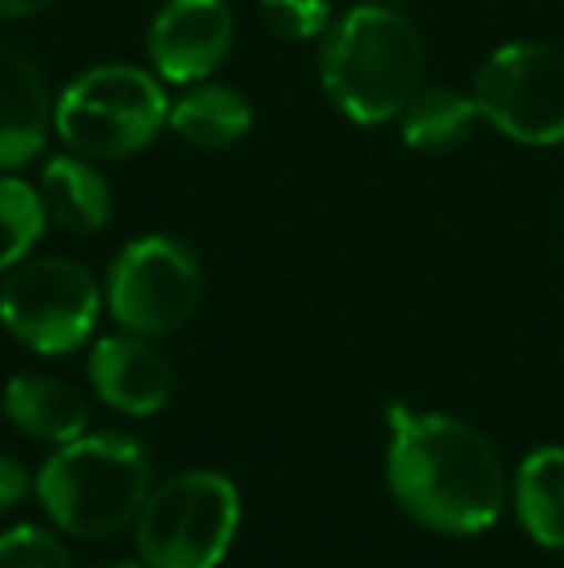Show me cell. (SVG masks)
Masks as SVG:
<instances>
[{
    "label": "cell",
    "instance_id": "obj_5",
    "mask_svg": "<svg viewBox=\"0 0 564 568\" xmlns=\"http://www.w3.org/2000/svg\"><path fill=\"white\" fill-rule=\"evenodd\" d=\"M240 526V491L225 471L171 476L136 515V549L151 568H217Z\"/></svg>",
    "mask_w": 564,
    "mask_h": 568
},
{
    "label": "cell",
    "instance_id": "obj_18",
    "mask_svg": "<svg viewBox=\"0 0 564 568\" xmlns=\"http://www.w3.org/2000/svg\"><path fill=\"white\" fill-rule=\"evenodd\" d=\"M0 568H74V561L51 530L12 526L0 534Z\"/></svg>",
    "mask_w": 564,
    "mask_h": 568
},
{
    "label": "cell",
    "instance_id": "obj_19",
    "mask_svg": "<svg viewBox=\"0 0 564 568\" xmlns=\"http://www.w3.org/2000/svg\"><path fill=\"white\" fill-rule=\"evenodd\" d=\"M267 28L279 31L283 39H314L325 36L332 23L329 0H259Z\"/></svg>",
    "mask_w": 564,
    "mask_h": 568
},
{
    "label": "cell",
    "instance_id": "obj_1",
    "mask_svg": "<svg viewBox=\"0 0 564 568\" xmlns=\"http://www.w3.org/2000/svg\"><path fill=\"white\" fill-rule=\"evenodd\" d=\"M387 487L418 526L472 538L503 515V464L491 442L452 414L391 406Z\"/></svg>",
    "mask_w": 564,
    "mask_h": 568
},
{
    "label": "cell",
    "instance_id": "obj_21",
    "mask_svg": "<svg viewBox=\"0 0 564 568\" xmlns=\"http://www.w3.org/2000/svg\"><path fill=\"white\" fill-rule=\"evenodd\" d=\"M59 0H0V20H23V16L47 12Z\"/></svg>",
    "mask_w": 564,
    "mask_h": 568
},
{
    "label": "cell",
    "instance_id": "obj_16",
    "mask_svg": "<svg viewBox=\"0 0 564 568\" xmlns=\"http://www.w3.org/2000/svg\"><path fill=\"white\" fill-rule=\"evenodd\" d=\"M402 140L422 155H444L472 135L480 109L472 98L457 90H418L414 101L402 109Z\"/></svg>",
    "mask_w": 564,
    "mask_h": 568
},
{
    "label": "cell",
    "instance_id": "obj_22",
    "mask_svg": "<svg viewBox=\"0 0 564 568\" xmlns=\"http://www.w3.org/2000/svg\"><path fill=\"white\" fill-rule=\"evenodd\" d=\"M101 568H151V565H143V561H113V565H101Z\"/></svg>",
    "mask_w": 564,
    "mask_h": 568
},
{
    "label": "cell",
    "instance_id": "obj_6",
    "mask_svg": "<svg viewBox=\"0 0 564 568\" xmlns=\"http://www.w3.org/2000/svg\"><path fill=\"white\" fill-rule=\"evenodd\" d=\"M202 294V260L186 240L166 232L124 244L105 278V302L116 325L151 341L178 333L197 314Z\"/></svg>",
    "mask_w": 564,
    "mask_h": 568
},
{
    "label": "cell",
    "instance_id": "obj_13",
    "mask_svg": "<svg viewBox=\"0 0 564 568\" xmlns=\"http://www.w3.org/2000/svg\"><path fill=\"white\" fill-rule=\"evenodd\" d=\"M4 414L20 434L35 442L66 445L90 426V403L82 390L51 375H16L4 387Z\"/></svg>",
    "mask_w": 564,
    "mask_h": 568
},
{
    "label": "cell",
    "instance_id": "obj_4",
    "mask_svg": "<svg viewBox=\"0 0 564 568\" xmlns=\"http://www.w3.org/2000/svg\"><path fill=\"white\" fill-rule=\"evenodd\" d=\"M171 116L158 78L129 62H105L62 90L54 105V132L74 155L129 159L147 148Z\"/></svg>",
    "mask_w": 564,
    "mask_h": 568
},
{
    "label": "cell",
    "instance_id": "obj_14",
    "mask_svg": "<svg viewBox=\"0 0 564 568\" xmlns=\"http://www.w3.org/2000/svg\"><path fill=\"white\" fill-rule=\"evenodd\" d=\"M166 128L202 151H225L252 132V105L233 85L197 82L171 105Z\"/></svg>",
    "mask_w": 564,
    "mask_h": 568
},
{
    "label": "cell",
    "instance_id": "obj_7",
    "mask_svg": "<svg viewBox=\"0 0 564 568\" xmlns=\"http://www.w3.org/2000/svg\"><path fill=\"white\" fill-rule=\"evenodd\" d=\"M101 291L90 267L66 255L23 260L0 283V325L23 348L62 356L98 329Z\"/></svg>",
    "mask_w": 564,
    "mask_h": 568
},
{
    "label": "cell",
    "instance_id": "obj_15",
    "mask_svg": "<svg viewBox=\"0 0 564 568\" xmlns=\"http://www.w3.org/2000/svg\"><path fill=\"white\" fill-rule=\"evenodd\" d=\"M514 507L526 534L545 549H564V449L545 445L514 476Z\"/></svg>",
    "mask_w": 564,
    "mask_h": 568
},
{
    "label": "cell",
    "instance_id": "obj_17",
    "mask_svg": "<svg viewBox=\"0 0 564 568\" xmlns=\"http://www.w3.org/2000/svg\"><path fill=\"white\" fill-rule=\"evenodd\" d=\"M47 225L51 221H47L39 186L16 179V174H0V275L28 260Z\"/></svg>",
    "mask_w": 564,
    "mask_h": 568
},
{
    "label": "cell",
    "instance_id": "obj_10",
    "mask_svg": "<svg viewBox=\"0 0 564 568\" xmlns=\"http://www.w3.org/2000/svg\"><path fill=\"white\" fill-rule=\"evenodd\" d=\"M90 383L101 403L113 410L147 418L171 403L174 367L163 352L151 344V337L124 333V337H101L90 352Z\"/></svg>",
    "mask_w": 564,
    "mask_h": 568
},
{
    "label": "cell",
    "instance_id": "obj_3",
    "mask_svg": "<svg viewBox=\"0 0 564 568\" xmlns=\"http://www.w3.org/2000/svg\"><path fill=\"white\" fill-rule=\"evenodd\" d=\"M51 523L74 538H113L136 523L151 495L147 449L132 434H82L59 445L35 476Z\"/></svg>",
    "mask_w": 564,
    "mask_h": 568
},
{
    "label": "cell",
    "instance_id": "obj_2",
    "mask_svg": "<svg viewBox=\"0 0 564 568\" xmlns=\"http://www.w3.org/2000/svg\"><path fill=\"white\" fill-rule=\"evenodd\" d=\"M422 74L425 39L394 4H356L325 31L321 85L352 124L376 128L402 116Z\"/></svg>",
    "mask_w": 564,
    "mask_h": 568
},
{
    "label": "cell",
    "instance_id": "obj_20",
    "mask_svg": "<svg viewBox=\"0 0 564 568\" xmlns=\"http://www.w3.org/2000/svg\"><path fill=\"white\" fill-rule=\"evenodd\" d=\"M28 491H31L28 468H23L20 460H12V456L0 453V515L20 507V503L28 499Z\"/></svg>",
    "mask_w": 564,
    "mask_h": 568
},
{
    "label": "cell",
    "instance_id": "obj_8",
    "mask_svg": "<svg viewBox=\"0 0 564 568\" xmlns=\"http://www.w3.org/2000/svg\"><path fill=\"white\" fill-rule=\"evenodd\" d=\"M472 101L503 135L530 148L564 140V54L545 43H506L475 74Z\"/></svg>",
    "mask_w": 564,
    "mask_h": 568
},
{
    "label": "cell",
    "instance_id": "obj_11",
    "mask_svg": "<svg viewBox=\"0 0 564 568\" xmlns=\"http://www.w3.org/2000/svg\"><path fill=\"white\" fill-rule=\"evenodd\" d=\"M54 128V105L43 70L28 51L0 39V174L43 155Z\"/></svg>",
    "mask_w": 564,
    "mask_h": 568
},
{
    "label": "cell",
    "instance_id": "obj_12",
    "mask_svg": "<svg viewBox=\"0 0 564 568\" xmlns=\"http://www.w3.org/2000/svg\"><path fill=\"white\" fill-rule=\"evenodd\" d=\"M39 197H43L47 221L74 236L101 232L113 221V190L105 174L85 155H51L39 171Z\"/></svg>",
    "mask_w": 564,
    "mask_h": 568
},
{
    "label": "cell",
    "instance_id": "obj_9",
    "mask_svg": "<svg viewBox=\"0 0 564 568\" xmlns=\"http://www.w3.org/2000/svg\"><path fill=\"white\" fill-rule=\"evenodd\" d=\"M236 43V20L225 0H166L147 28V54L158 78L197 85L225 67Z\"/></svg>",
    "mask_w": 564,
    "mask_h": 568
},
{
    "label": "cell",
    "instance_id": "obj_23",
    "mask_svg": "<svg viewBox=\"0 0 564 568\" xmlns=\"http://www.w3.org/2000/svg\"><path fill=\"white\" fill-rule=\"evenodd\" d=\"M371 4H394L399 8V4H410V0H371Z\"/></svg>",
    "mask_w": 564,
    "mask_h": 568
}]
</instances>
